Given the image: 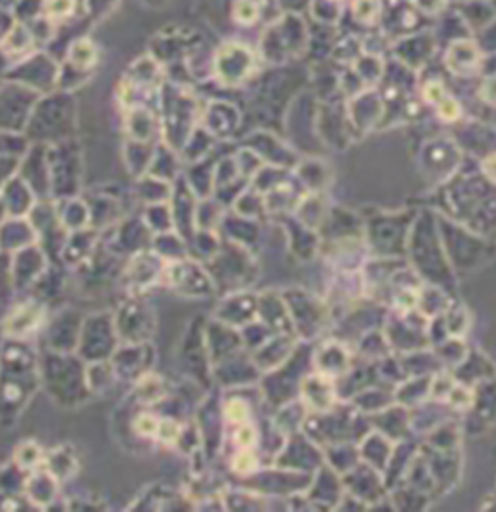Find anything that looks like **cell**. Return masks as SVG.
<instances>
[{
  "mask_svg": "<svg viewBox=\"0 0 496 512\" xmlns=\"http://www.w3.org/2000/svg\"><path fill=\"white\" fill-rule=\"evenodd\" d=\"M37 357L22 340L10 338L0 352V417L14 421L39 386Z\"/></svg>",
  "mask_w": 496,
  "mask_h": 512,
  "instance_id": "obj_1",
  "label": "cell"
},
{
  "mask_svg": "<svg viewBox=\"0 0 496 512\" xmlns=\"http://www.w3.org/2000/svg\"><path fill=\"white\" fill-rule=\"evenodd\" d=\"M43 319V307L39 303H26L18 307L8 319H6V334L14 340H24L31 334L39 322Z\"/></svg>",
  "mask_w": 496,
  "mask_h": 512,
  "instance_id": "obj_2",
  "label": "cell"
}]
</instances>
